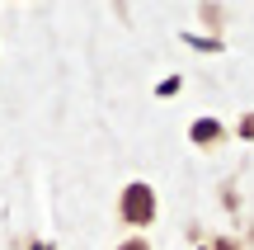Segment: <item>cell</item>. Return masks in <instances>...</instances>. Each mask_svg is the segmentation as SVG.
<instances>
[{"label": "cell", "mask_w": 254, "mask_h": 250, "mask_svg": "<svg viewBox=\"0 0 254 250\" xmlns=\"http://www.w3.org/2000/svg\"><path fill=\"white\" fill-rule=\"evenodd\" d=\"M118 217L127 227H151L155 222V189L146 184V179H132L118 194Z\"/></svg>", "instance_id": "obj_1"}, {"label": "cell", "mask_w": 254, "mask_h": 250, "mask_svg": "<svg viewBox=\"0 0 254 250\" xmlns=\"http://www.w3.org/2000/svg\"><path fill=\"white\" fill-rule=\"evenodd\" d=\"M189 137H193V147H217V142L226 137V128H221L217 118H198V123H193V132H189Z\"/></svg>", "instance_id": "obj_2"}, {"label": "cell", "mask_w": 254, "mask_h": 250, "mask_svg": "<svg viewBox=\"0 0 254 250\" xmlns=\"http://www.w3.org/2000/svg\"><path fill=\"white\" fill-rule=\"evenodd\" d=\"M118 250H151V241H141V236H132V241H123Z\"/></svg>", "instance_id": "obj_3"}, {"label": "cell", "mask_w": 254, "mask_h": 250, "mask_svg": "<svg viewBox=\"0 0 254 250\" xmlns=\"http://www.w3.org/2000/svg\"><path fill=\"white\" fill-rule=\"evenodd\" d=\"M240 137H250V142H254V113H245V123H240Z\"/></svg>", "instance_id": "obj_4"}, {"label": "cell", "mask_w": 254, "mask_h": 250, "mask_svg": "<svg viewBox=\"0 0 254 250\" xmlns=\"http://www.w3.org/2000/svg\"><path fill=\"white\" fill-rule=\"evenodd\" d=\"M207 250H240V246H236V241H226V236H217V241H212Z\"/></svg>", "instance_id": "obj_5"}, {"label": "cell", "mask_w": 254, "mask_h": 250, "mask_svg": "<svg viewBox=\"0 0 254 250\" xmlns=\"http://www.w3.org/2000/svg\"><path fill=\"white\" fill-rule=\"evenodd\" d=\"M202 250H207V246H202Z\"/></svg>", "instance_id": "obj_6"}]
</instances>
